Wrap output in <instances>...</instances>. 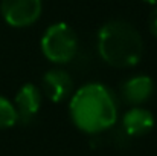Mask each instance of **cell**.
Listing matches in <instances>:
<instances>
[{
    "label": "cell",
    "instance_id": "obj_6",
    "mask_svg": "<svg viewBox=\"0 0 157 156\" xmlns=\"http://www.w3.org/2000/svg\"><path fill=\"white\" fill-rule=\"evenodd\" d=\"M43 90L52 103H63L72 95L73 80L64 69H51L43 77Z\"/></svg>",
    "mask_w": 157,
    "mask_h": 156
},
{
    "label": "cell",
    "instance_id": "obj_8",
    "mask_svg": "<svg viewBox=\"0 0 157 156\" xmlns=\"http://www.w3.org/2000/svg\"><path fill=\"white\" fill-rule=\"evenodd\" d=\"M154 115L148 109H144L140 106H134L122 116V130L127 136L131 138L148 135L154 129Z\"/></svg>",
    "mask_w": 157,
    "mask_h": 156
},
{
    "label": "cell",
    "instance_id": "obj_2",
    "mask_svg": "<svg viewBox=\"0 0 157 156\" xmlns=\"http://www.w3.org/2000/svg\"><path fill=\"white\" fill-rule=\"evenodd\" d=\"M101 58L117 69L136 66L144 55V40L139 31L127 20H110L101 26L96 38Z\"/></svg>",
    "mask_w": 157,
    "mask_h": 156
},
{
    "label": "cell",
    "instance_id": "obj_1",
    "mask_svg": "<svg viewBox=\"0 0 157 156\" xmlns=\"http://www.w3.org/2000/svg\"><path fill=\"white\" fill-rule=\"evenodd\" d=\"M117 113L119 106L114 94L101 83L84 84L70 97V119L84 133L98 135L111 129L117 121Z\"/></svg>",
    "mask_w": 157,
    "mask_h": 156
},
{
    "label": "cell",
    "instance_id": "obj_5",
    "mask_svg": "<svg viewBox=\"0 0 157 156\" xmlns=\"http://www.w3.org/2000/svg\"><path fill=\"white\" fill-rule=\"evenodd\" d=\"M41 103H43L41 90L35 84H31V83L23 84L14 98V106L17 110L18 122H21L25 126L31 124L35 119V116L38 115Z\"/></svg>",
    "mask_w": 157,
    "mask_h": 156
},
{
    "label": "cell",
    "instance_id": "obj_4",
    "mask_svg": "<svg viewBox=\"0 0 157 156\" xmlns=\"http://www.w3.org/2000/svg\"><path fill=\"white\" fill-rule=\"evenodd\" d=\"M43 0H2L0 14L12 28L32 26L41 15Z\"/></svg>",
    "mask_w": 157,
    "mask_h": 156
},
{
    "label": "cell",
    "instance_id": "obj_11",
    "mask_svg": "<svg viewBox=\"0 0 157 156\" xmlns=\"http://www.w3.org/2000/svg\"><path fill=\"white\" fill-rule=\"evenodd\" d=\"M142 2H145L148 5H153V6H157V0H142Z\"/></svg>",
    "mask_w": 157,
    "mask_h": 156
},
{
    "label": "cell",
    "instance_id": "obj_10",
    "mask_svg": "<svg viewBox=\"0 0 157 156\" xmlns=\"http://www.w3.org/2000/svg\"><path fill=\"white\" fill-rule=\"evenodd\" d=\"M148 25H150V32L157 38V6L154 8V11L150 15V23Z\"/></svg>",
    "mask_w": 157,
    "mask_h": 156
},
{
    "label": "cell",
    "instance_id": "obj_9",
    "mask_svg": "<svg viewBox=\"0 0 157 156\" xmlns=\"http://www.w3.org/2000/svg\"><path fill=\"white\" fill-rule=\"evenodd\" d=\"M18 122L17 110L12 101H9L6 97L0 95V130L11 129Z\"/></svg>",
    "mask_w": 157,
    "mask_h": 156
},
{
    "label": "cell",
    "instance_id": "obj_3",
    "mask_svg": "<svg viewBox=\"0 0 157 156\" xmlns=\"http://www.w3.org/2000/svg\"><path fill=\"white\" fill-rule=\"evenodd\" d=\"M79 49L76 32L64 22L51 25L41 37V52L55 64L70 63Z\"/></svg>",
    "mask_w": 157,
    "mask_h": 156
},
{
    "label": "cell",
    "instance_id": "obj_7",
    "mask_svg": "<svg viewBox=\"0 0 157 156\" xmlns=\"http://www.w3.org/2000/svg\"><path fill=\"white\" fill-rule=\"evenodd\" d=\"M154 94V81L148 75H134L121 86V97L131 106H142Z\"/></svg>",
    "mask_w": 157,
    "mask_h": 156
}]
</instances>
